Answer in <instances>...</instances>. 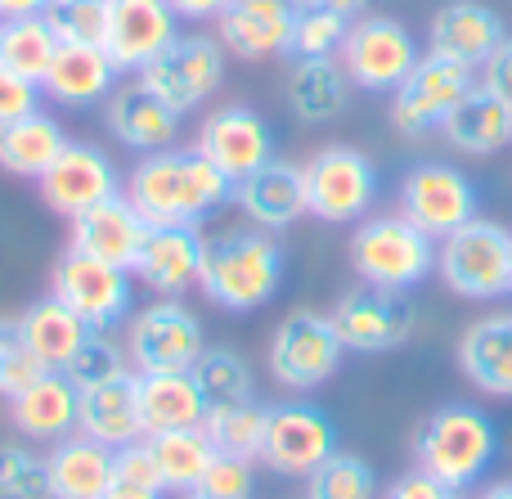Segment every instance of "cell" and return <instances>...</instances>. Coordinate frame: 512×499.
Listing matches in <instances>:
<instances>
[{
    "label": "cell",
    "instance_id": "cell-1",
    "mask_svg": "<svg viewBox=\"0 0 512 499\" xmlns=\"http://www.w3.org/2000/svg\"><path fill=\"white\" fill-rule=\"evenodd\" d=\"M122 198L144 216L149 225H203L225 203H234V180L216 171L203 153L189 144L144 153L126 171Z\"/></svg>",
    "mask_w": 512,
    "mask_h": 499
},
{
    "label": "cell",
    "instance_id": "cell-2",
    "mask_svg": "<svg viewBox=\"0 0 512 499\" xmlns=\"http://www.w3.org/2000/svg\"><path fill=\"white\" fill-rule=\"evenodd\" d=\"M283 275H288L283 243L270 230H256L243 221L207 239L198 293L230 315H248L279 297Z\"/></svg>",
    "mask_w": 512,
    "mask_h": 499
},
{
    "label": "cell",
    "instance_id": "cell-3",
    "mask_svg": "<svg viewBox=\"0 0 512 499\" xmlns=\"http://www.w3.org/2000/svg\"><path fill=\"white\" fill-rule=\"evenodd\" d=\"M499 455V428L481 405L450 401L432 410L414 432V468L432 473L436 482L468 491L490 473Z\"/></svg>",
    "mask_w": 512,
    "mask_h": 499
},
{
    "label": "cell",
    "instance_id": "cell-4",
    "mask_svg": "<svg viewBox=\"0 0 512 499\" xmlns=\"http://www.w3.org/2000/svg\"><path fill=\"white\" fill-rule=\"evenodd\" d=\"M351 270L360 284L409 293L436 275V239H427L409 216L382 212L364 216L351 234Z\"/></svg>",
    "mask_w": 512,
    "mask_h": 499
},
{
    "label": "cell",
    "instance_id": "cell-5",
    "mask_svg": "<svg viewBox=\"0 0 512 499\" xmlns=\"http://www.w3.org/2000/svg\"><path fill=\"white\" fill-rule=\"evenodd\" d=\"M436 275L468 302H495L512 288V230L472 216L436 243Z\"/></svg>",
    "mask_w": 512,
    "mask_h": 499
},
{
    "label": "cell",
    "instance_id": "cell-6",
    "mask_svg": "<svg viewBox=\"0 0 512 499\" xmlns=\"http://www.w3.org/2000/svg\"><path fill=\"white\" fill-rule=\"evenodd\" d=\"M306 180V216L324 225L364 221L378 203V167L355 144H324L301 162Z\"/></svg>",
    "mask_w": 512,
    "mask_h": 499
},
{
    "label": "cell",
    "instance_id": "cell-7",
    "mask_svg": "<svg viewBox=\"0 0 512 499\" xmlns=\"http://www.w3.org/2000/svg\"><path fill=\"white\" fill-rule=\"evenodd\" d=\"M203 351V320L180 297H153L126 320V356L135 374H189Z\"/></svg>",
    "mask_w": 512,
    "mask_h": 499
},
{
    "label": "cell",
    "instance_id": "cell-8",
    "mask_svg": "<svg viewBox=\"0 0 512 499\" xmlns=\"http://www.w3.org/2000/svg\"><path fill=\"white\" fill-rule=\"evenodd\" d=\"M342 338H337L333 320L319 311H292L274 324L270 347H265V365L270 378L283 392H319L328 378L342 369Z\"/></svg>",
    "mask_w": 512,
    "mask_h": 499
},
{
    "label": "cell",
    "instance_id": "cell-9",
    "mask_svg": "<svg viewBox=\"0 0 512 499\" xmlns=\"http://www.w3.org/2000/svg\"><path fill=\"white\" fill-rule=\"evenodd\" d=\"M423 59L418 41L409 36V27L391 14H360L351 23L342 41L337 63L346 68L355 90H369V95H391L400 81L414 72V63Z\"/></svg>",
    "mask_w": 512,
    "mask_h": 499
},
{
    "label": "cell",
    "instance_id": "cell-10",
    "mask_svg": "<svg viewBox=\"0 0 512 499\" xmlns=\"http://www.w3.org/2000/svg\"><path fill=\"white\" fill-rule=\"evenodd\" d=\"M477 86V68L450 59V54L427 50L423 59L414 63L405 81L391 90V126L400 135H427L441 131V122L450 117V108H459V99Z\"/></svg>",
    "mask_w": 512,
    "mask_h": 499
},
{
    "label": "cell",
    "instance_id": "cell-11",
    "mask_svg": "<svg viewBox=\"0 0 512 499\" xmlns=\"http://www.w3.org/2000/svg\"><path fill=\"white\" fill-rule=\"evenodd\" d=\"M140 81L185 117V113H194V108L212 104V95L225 86V45L207 32H180L176 41L140 72Z\"/></svg>",
    "mask_w": 512,
    "mask_h": 499
},
{
    "label": "cell",
    "instance_id": "cell-12",
    "mask_svg": "<svg viewBox=\"0 0 512 499\" xmlns=\"http://www.w3.org/2000/svg\"><path fill=\"white\" fill-rule=\"evenodd\" d=\"M50 293L59 297L68 311H77L95 333L117 329V324H126L135 311L131 270H117V266H108V261L81 257V252H72V248L54 261Z\"/></svg>",
    "mask_w": 512,
    "mask_h": 499
},
{
    "label": "cell",
    "instance_id": "cell-13",
    "mask_svg": "<svg viewBox=\"0 0 512 499\" xmlns=\"http://www.w3.org/2000/svg\"><path fill=\"white\" fill-rule=\"evenodd\" d=\"M337 423L328 410L310 401H279L265 414L261 459L274 477H301L306 482L328 455H337Z\"/></svg>",
    "mask_w": 512,
    "mask_h": 499
},
{
    "label": "cell",
    "instance_id": "cell-14",
    "mask_svg": "<svg viewBox=\"0 0 512 499\" xmlns=\"http://www.w3.org/2000/svg\"><path fill=\"white\" fill-rule=\"evenodd\" d=\"M400 216L418 225L427 239L441 243L472 216H481V194L472 185L468 171L450 167V162H418L400 180Z\"/></svg>",
    "mask_w": 512,
    "mask_h": 499
},
{
    "label": "cell",
    "instance_id": "cell-15",
    "mask_svg": "<svg viewBox=\"0 0 512 499\" xmlns=\"http://www.w3.org/2000/svg\"><path fill=\"white\" fill-rule=\"evenodd\" d=\"M337 338L346 351H360V356H382V351H396L414 338L418 311L409 302V293H391V288H351V293L337 297V306L328 311Z\"/></svg>",
    "mask_w": 512,
    "mask_h": 499
},
{
    "label": "cell",
    "instance_id": "cell-16",
    "mask_svg": "<svg viewBox=\"0 0 512 499\" xmlns=\"http://www.w3.org/2000/svg\"><path fill=\"white\" fill-rule=\"evenodd\" d=\"M122 185H126V176L117 171V162L90 140H68V149L36 180L41 203L54 216H68V221L90 212V207L108 203V198H122Z\"/></svg>",
    "mask_w": 512,
    "mask_h": 499
},
{
    "label": "cell",
    "instance_id": "cell-17",
    "mask_svg": "<svg viewBox=\"0 0 512 499\" xmlns=\"http://www.w3.org/2000/svg\"><path fill=\"white\" fill-rule=\"evenodd\" d=\"M194 149L239 185V180H248L252 171H261L274 158V126L248 104H225L212 108L198 122Z\"/></svg>",
    "mask_w": 512,
    "mask_h": 499
},
{
    "label": "cell",
    "instance_id": "cell-18",
    "mask_svg": "<svg viewBox=\"0 0 512 499\" xmlns=\"http://www.w3.org/2000/svg\"><path fill=\"white\" fill-rule=\"evenodd\" d=\"M176 36L180 18L171 9V0H108L104 54L117 63V72L140 77Z\"/></svg>",
    "mask_w": 512,
    "mask_h": 499
},
{
    "label": "cell",
    "instance_id": "cell-19",
    "mask_svg": "<svg viewBox=\"0 0 512 499\" xmlns=\"http://www.w3.org/2000/svg\"><path fill=\"white\" fill-rule=\"evenodd\" d=\"M301 0H230L216 18V41L243 63H270L292 50V23Z\"/></svg>",
    "mask_w": 512,
    "mask_h": 499
},
{
    "label": "cell",
    "instance_id": "cell-20",
    "mask_svg": "<svg viewBox=\"0 0 512 499\" xmlns=\"http://www.w3.org/2000/svg\"><path fill=\"white\" fill-rule=\"evenodd\" d=\"M203 252H207V234L198 225H149L131 275L153 297H185L189 288H198Z\"/></svg>",
    "mask_w": 512,
    "mask_h": 499
},
{
    "label": "cell",
    "instance_id": "cell-21",
    "mask_svg": "<svg viewBox=\"0 0 512 499\" xmlns=\"http://www.w3.org/2000/svg\"><path fill=\"white\" fill-rule=\"evenodd\" d=\"M104 126L117 144H126L131 153H158V149H171L180 135V113L158 99L140 77L122 81L113 95L104 99Z\"/></svg>",
    "mask_w": 512,
    "mask_h": 499
},
{
    "label": "cell",
    "instance_id": "cell-22",
    "mask_svg": "<svg viewBox=\"0 0 512 499\" xmlns=\"http://www.w3.org/2000/svg\"><path fill=\"white\" fill-rule=\"evenodd\" d=\"M144 234H149V221H144L126 198H108V203L72 216L68 248L81 252V257L108 261V266H117V270H135L140 248H144Z\"/></svg>",
    "mask_w": 512,
    "mask_h": 499
},
{
    "label": "cell",
    "instance_id": "cell-23",
    "mask_svg": "<svg viewBox=\"0 0 512 499\" xmlns=\"http://www.w3.org/2000/svg\"><path fill=\"white\" fill-rule=\"evenodd\" d=\"M117 63L104 54V45H68L59 41L50 68L41 77V95L59 108H99L117 90Z\"/></svg>",
    "mask_w": 512,
    "mask_h": 499
},
{
    "label": "cell",
    "instance_id": "cell-24",
    "mask_svg": "<svg viewBox=\"0 0 512 499\" xmlns=\"http://www.w3.org/2000/svg\"><path fill=\"white\" fill-rule=\"evenodd\" d=\"M234 207L243 212V221L256 230H288L292 221L306 216V180H301L297 162L270 158L261 171H252L248 180L234 185Z\"/></svg>",
    "mask_w": 512,
    "mask_h": 499
},
{
    "label": "cell",
    "instance_id": "cell-25",
    "mask_svg": "<svg viewBox=\"0 0 512 499\" xmlns=\"http://www.w3.org/2000/svg\"><path fill=\"white\" fill-rule=\"evenodd\" d=\"M504 36H508L504 18L490 5H481V0H450V5H441L432 14L427 50L450 54V59L468 63V68H481V63L499 50Z\"/></svg>",
    "mask_w": 512,
    "mask_h": 499
},
{
    "label": "cell",
    "instance_id": "cell-26",
    "mask_svg": "<svg viewBox=\"0 0 512 499\" xmlns=\"http://www.w3.org/2000/svg\"><path fill=\"white\" fill-rule=\"evenodd\" d=\"M45 482H50V499H104L117 482V450L68 432L45 455Z\"/></svg>",
    "mask_w": 512,
    "mask_h": 499
},
{
    "label": "cell",
    "instance_id": "cell-27",
    "mask_svg": "<svg viewBox=\"0 0 512 499\" xmlns=\"http://www.w3.org/2000/svg\"><path fill=\"white\" fill-rule=\"evenodd\" d=\"M9 329H14V338L23 342V347L32 351L45 369H68L72 356H77V351L86 347V338L95 333L77 311H68L54 293L36 297V302L27 306Z\"/></svg>",
    "mask_w": 512,
    "mask_h": 499
},
{
    "label": "cell",
    "instance_id": "cell-28",
    "mask_svg": "<svg viewBox=\"0 0 512 499\" xmlns=\"http://www.w3.org/2000/svg\"><path fill=\"white\" fill-rule=\"evenodd\" d=\"M459 369L477 392L512 401V315H481L459 338Z\"/></svg>",
    "mask_w": 512,
    "mask_h": 499
},
{
    "label": "cell",
    "instance_id": "cell-29",
    "mask_svg": "<svg viewBox=\"0 0 512 499\" xmlns=\"http://www.w3.org/2000/svg\"><path fill=\"white\" fill-rule=\"evenodd\" d=\"M77 410L81 392L63 369H45L23 396L9 401V419L27 441H63L68 432H77Z\"/></svg>",
    "mask_w": 512,
    "mask_h": 499
},
{
    "label": "cell",
    "instance_id": "cell-30",
    "mask_svg": "<svg viewBox=\"0 0 512 499\" xmlns=\"http://www.w3.org/2000/svg\"><path fill=\"white\" fill-rule=\"evenodd\" d=\"M135 405H140L144 437L176 428H203L207 401L194 374H135Z\"/></svg>",
    "mask_w": 512,
    "mask_h": 499
},
{
    "label": "cell",
    "instance_id": "cell-31",
    "mask_svg": "<svg viewBox=\"0 0 512 499\" xmlns=\"http://www.w3.org/2000/svg\"><path fill=\"white\" fill-rule=\"evenodd\" d=\"M283 90H288V108L297 113V122L324 126L346 113L355 86L337 59H292Z\"/></svg>",
    "mask_w": 512,
    "mask_h": 499
},
{
    "label": "cell",
    "instance_id": "cell-32",
    "mask_svg": "<svg viewBox=\"0 0 512 499\" xmlns=\"http://www.w3.org/2000/svg\"><path fill=\"white\" fill-rule=\"evenodd\" d=\"M63 149H68V131H63V122L54 113H45V108L0 126V171H5V176L41 180Z\"/></svg>",
    "mask_w": 512,
    "mask_h": 499
},
{
    "label": "cell",
    "instance_id": "cell-33",
    "mask_svg": "<svg viewBox=\"0 0 512 499\" xmlns=\"http://www.w3.org/2000/svg\"><path fill=\"white\" fill-rule=\"evenodd\" d=\"M441 135L459 153L490 158V153H499L512 144V108L504 99L490 95V90L472 86L468 95L459 99V108H450V117L441 122Z\"/></svg>",
    "mask_w": 512,
    "mask_h": 499
},
{
    "label": "cell",
    "instance_id": "cell-34",
    "mask_svg": "<svg viewBox=\"0 0 512 499\" xmlns=\"http://www.w3.org/2000/svg\"><path fill=\"white\" fill-rule=\"evenodd\" d=\"M77 432L108 450H122L131 441H144L140 428V405H135V374L122 383H104L81 392V410H77Z\"/></svg>",
    "mask_w": 512,
    "mask_h": 499
},
{
    "label": "cell",
    "instance_id": "cell-35",
    "mask_svg": "<svg viewBox=\"0 0 512 499\" xmlns=\"http://www.w3.org/2000/svg\"><path fill=\"white\" fill-rule=\"evenodd\" d=\"M158 459L162 473V491L167 495H194L203 482L207 464H212L216 446L207 441L203 428H176V432H158V437H144Z\"/></svg>",
    "mask_w": 512,
    "mask_h": 499
},
{
    "label": "cell",
    "instance_id": "cell-36",
    "mask_svg": "<svg viewBox=\"0 0 512 499\" xmlns=\"http://www.w3.org/2000/svg\"><path fill=\"white\" fill-rule=\"evenodd\" d=\"M265 414L270 405H261L256 396L248 401H225V405H207L203 432L221 455H239V459H261V441H265Z\"/></svg>",
    "mask_w": 512,
    "mask_h": 499
},
{
    "label": "cell",
    "instance_id": "cell-37",
    "mask_svg": "<svg viewBox=\"0 0 512 499\" xmlns=\"http://www.w3.org/2000/svg\"><path fill=\"white\" fill-rule=\"evenodd\" d=\"M54 50H59V36H54V27H50L45 14L0 23V63H5L9 72H18V77H27V81L41 86Z\"/></svg>",
    "mask_w": 512,
    "mask_h": 499
},
{
    "label": "cell",
    "instance_id": "cell-38",
    "mask_svg": "<svg viewBox=\"0 0 512 499\" xmlns=\"http://www.w3.org/2000/svg\"><path fill=\"white\" fill-rule=\"evenodd\" d=\"M194 383L203 392L207 405H225V401H248L256 392V378H252V365L230 347H207L203 356L194 360Z\"/></svg>",
    "mask_w": 512,
    "mask_h": 499
},
{
    "label": "cell",
    "instance_id": "cell-39",
    "mask_svg": "<svg viewBox=\"0 0 512 499\" xmlns=\"http://www.w3.org/2000/svg\"><path fill=\"white\" fill-rule=\"evenodd\" d=\"M306 499H378V473L369 459L337 450L306 477Z\"/></svg>",
    "mask_w": 512,
    "mask_h": 499
},
{
    "label": "cell",
    "instance_id": "cell-40",
    "mask_svg": "<svg viewBox=\"0 0 512 499\" xmlns=\"http://www.w3.org/2000/svg\"><path fill=\"white\" fill-rule=\"evenodd\" d=\"M351 32V18H342L337 9L301 0L297 5V23H292V59H337L342 41Z\"/></svg>",
    "mask_w": 512,
    "mask_h": 499
},
{
    "label": "cell",
    "instance_id": "cell-41",
    "mask_svg": "<svg viewBox=\"0 0 512 499\" xmlns=\"http://www.w3.org/2000/svg\"><path fill=\"white\" fill-rule=\"evenodd\" d=\"M63 374L72 378L77 392H90V387H104V383H122L135 369H131V356H126L122 342H113L108 333H90L86 347L72 356V365L63 369Z\"/></svg>",
    "mask_w": 512,
    "mask_h": 499
},
{
    "label": "cell",
    "instance_id": "cell-42",
    "mask_svg": "<svg viewBox=\"0 0 512 499\" xmlns=\"http://www.w3.org/2000/svg\"><path fill=\"white\" fill-rule=\"evenodd\" d=\"M45 18L68 45H104L108 36V0H50Z\"/></svg>",
    "mask_w": 512,
    "mask_h": 499
},
{
    "label": "cell",
    "instance_id": "cell-43",
    "mask_svg": "<svg viewBox=\"0 0 512 499\" xmlns=\"http://www.w3.org/2000/svg\"><path fill=\"white\" fill-rule=\"evenodd\" d=\"M0 499H50L45 459L27 446H0Z\"/></svg>",
    "mask_w": 512,
    "mask_h": 499
},
{
    "label": "cell",
    "instance_id": "cell-44",
    "mask_svg": "<svg viewBox=\"0 0 512 499\" xmlns=\"http://www.w3.org/2000/svg\"><path fill=\"white\" fill-rule=\"evenodd\" d=\"M252 468H256V459L221 455V450H216L194 495H203V499H252V491H256V473H252Z\"/></svg>",
    "mask_w": 512,
    "mask_h": 499
},
{
    "label": "cell",
    "instance_id": "cell-45",
    "mask_svg": "<svg viewBox=\"0 0 512 499\" xmlns=\"http://www.w3.org/2000/svg\"><path fill=\"white\" fill-rule=\"evenodd\" d=\"M41 374H45V365L23 347V342L14 338V329H9L5 347H0V401H14V396H23Z\"/></svg>",
    "mask_w": 512,
    "mask_h": 499
},
{
    "label": "cell",
    "instance_id": "cell-46",
    "mask_svg": "<svg viewBox=\"0 0 512 499\" xmlns=\"http://www.w3.org/2000/svg\"><path fill=\"white\" fill-rule=\"evenodd\" d=\"M41 86L36 81H27V77H18V72H9L5 63H0V126H9V122H18V117H27V113H36L41 108Z\"/></svg>",
    "mask_w": 512,
    "mask_h": 499
},
{
    "label": "cell",
    "instance_id": "cell-47",
    "mask_svg": "<svg viewBox=\"0 0 512 499\" xmlns=\"http://www.w3.org/2000/svg\"><path fill=\"white\" fill-rule=\"evenodd\" d=\"M117 482L162 491V473H158V459H153L149 441H131V446L117 450ZM162 495H167V491H162Z\"/></svg>",
    "mask_w": 512,
    "mask_h": 499
},
{
    "label": "cell",
    "instance_id": "cell-48",
    "mask_svg": "<svg viewBox=\"0 0 512 499\" xmlns=\"http://www.w3.org/2000/svg\"><path fill=\"white\" fill-rule=\"evenodd\" d=\"M477 86L490 90V95L504 99V104L512 108V36H504L499 50L477 68Z\"/></svg>",
    "mask_w": 512,
    "mask_h": 499
},
{
    "label": "cell",
    "instance_id": "cell-49",
    "mask_svg": "<svg viewBox=\"0 0 512 499\" xmlns=\"http://www.w3.org/2000/svg\"><path fill=\"white\" fill-rule=\"evenodd\" d=\"M382 499H463V491L436 482V477L423 473V468H409V473H400L396 482L387 486V495Z\"/></svg>",
    "mask_w": 512,
    "mask_h": 499
},
{
    "label": "cell",
    "instance_id": "cell-50",
    "mask_svg": "<svg viewBox=\"0 0 512 499\" xmlns=\"http://www.w3.org/2000/svg\"><path fill=\"white\" fill-rule=\"evenodd\" d=\"M225 5H230V0H171L180 23H216V18L225 14Z\"/></svg>",
    "mask_w": 512,
    "mask_h": 499
},
{
    "label": "cell",
    "instance_id": "cell-51",
    "mask_svg": "<svg viewBox=\"0 0 512 499\" xmlns=\"http://www.w3.org/2000/svg\"><path fill=\"white\" fill-rule=\"evenodd\" d=\"M45 9H50V0H0V23H9V18L45 14Z\"/></svg>",
    "mask_w": 512,
    "mask_h": 499
},
{
    "label": "cell",
    "instance_id": "cell-52",
    "mask_svg": "<svg viewBox=\"0 0 512 499\" xmlns=\"http://www.w3.org/2000/svg\"><path fill=\"white\" fill-rule=\"evenodd\" d=\"M104 499H167L162 491H149V486H131V482H113Z\"/></svg>",
    "mask_w": 512,
    "mask_h": 499
},
{
    "label": "cell",
    "instance_id": "cell-53",
    "mask_svg": "<svg viewBox=\"0 0 512 499\" xmlns=\"http://www.w3.org/2000/svg\"><path fill=\"white\" fill-rule=\"evenodd\" d=\"M315 5L337 9V14H342V18H351V23H355V18H360V14H369V5H373V0H315Z\"/></svg>",
    "mask_w": 512,
    "mask_h": 499
},
{
    "label": "cell",
    "instance_id": "cell-54",
    "mask_svg": "<svg viewBox=\"0 0 512 499\" xmlns=\"http://www.w3.org/2000/svg\"><path fill=\"white\" fill-rule=\"evenodd\" d=\"M477 499H512V477H508V482H490Z\"/></svg>",
    "mask_w": 512,
    "mask_h": 499
},
{
    "label": "cell",
    "instance_id": "cell-55",
    "mask_svg": "<svg viewBox=\"0 0 512 499\" xmlns=\"http://www.w3.org/2000/svg\"><path fill=\"white\" fill-rule=\"evenodd\" d=\"M5 338H9V324H0V347H5Z\"/></svg>",
    "mask_w": 512,
    "mask_h": 499
},
{
    "label": "cell",
    "instance_id": "cell-56",
    "mask_svg": "<svg viewBox=\"0 0 512 499\" xmlns=\"http://www.w3.org/2000/svg\"><path fill=\"white\" fill-rule=\"evenodd\" d=\"M176 499H203V495H176Z\"/></svg>",
    "mask_w": 512,
    "mask_h": 499
},
{
    "label": "cell",
    "instance_id": "cell-57",
    "mask_svg": "<svg viewBox=\"0 0 512 499\" xmlns=\"http://www.w3.org/2000/svg\"><path fill=\"white\" fill-rule=\"evenodd\" d=\"M508 293H512V288H508Z\"/></svg>",
    "mask_w": 512,
    "mask_h": 499
}]
</instances>
